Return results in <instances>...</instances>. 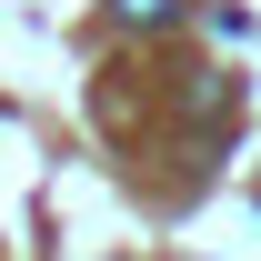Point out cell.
<instances>
[{"label":"cell","instance_id":"6da1fadb","mask_svg":"<svg viewBox=\"0 0 261 261\" xmlns=\"http://www.w3.org/2000/svg\"><path fill=\"white\" fill-rule=\"evenodd\" d=\"M121 20H130V31H161V20H171V0H121Z\"/></svg>","mask_w":261,"mask_h":261}]
</instances>
